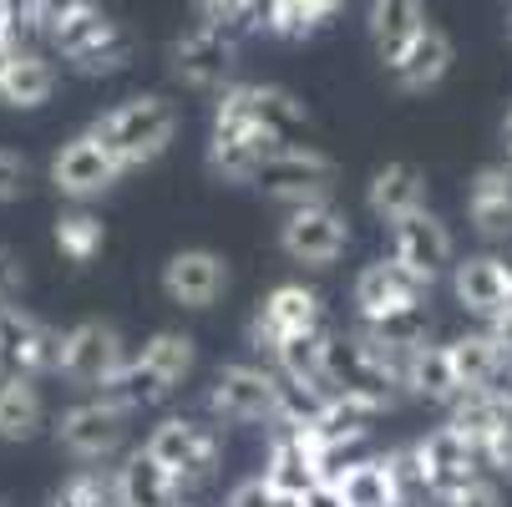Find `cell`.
<instances>
[{"label":"cell","mask_w":512,"mask_h":507,"mask_svg":"<svg viewBox=\"0 0 512 507\" xmlns=\"http://www.w3.org/2000/svg\"><path fill=\"white\" fill-rule=\"evenodd\" d=\"M21 289H26V264L11 249H0V305L21 300Z\"/></svg>","instance_id":"39"},{"label":"cell","mask_w":512,"mask_h":507,"mask_svg":"<svg viewBox=\"0 0 512 507\" xmlns=\"http://www.w3.org/2000/svg\"><path fill=\"white\" fill-rule=\"evenodd\" d=\"M426 26V0H371V11H365V31H371L381 61H396Z\"/></svg>","instance_id":"32"},{"label":"cell","mask_w":512,"mask_h":507,"mask_svg":"<svg viewBox=\"0 0 512 507\" xmlns=\"http://www.w3.org/2000/svg\"><path fill=\"white\" fill-rule=\"evenodd\" d=\"M467 224L487 244H512V173L502 163L477 168L467 183Z\"/></svg>","instance_id":"29"},{"label":"cell","mask_w":512,"mask_h":507,"mask_svg":"<svg viewBox=\"0 0 512 507\" xmlns=\"http://www.w3.org/2000/svg\"><path fill=\"white\" fill-rule=\"evenodd\" d=\"M254 188H259L279 213H284V208H300V203H325V198H335V188H340V163H335L325 148L305 142V137H284L279 148L264 158Z\"/></svg>","instance_id":"10"},{"label":"cell","mask_w":512,"mask_h":507,"mask_svg":"<svg viewBox=\"0 0 512 507\" xmlns=\"http://www.w3.org/2000/svg\"><path fill=\"white\" fill-rule=\"evenodd\" d=\"M401 396H416V401H431V406H452L462 396L447 340H431V335L416 340V350L406 360V376H401Z\"/></svg>","instance_id":"30"},{"label":"cell","mask_w":512,"mask_h":507,"mask_svg":"<svg viewBox=\"0 0 512 507\" xmlns=\"http://www.w3.org/2000/svg\"><path fill=\"white\" fill-rule=\"evenodd\" d=\"M421 208H431V203H426V173L416 163H386V168L371 173V183H365V213H371L381 229L411 219Z\"/></svg>","instance_id":"27"},{"label":"cell","mask_w":512,"mask_h":507,"mask_svg":"<svg viewBox=\"0 0 512 507\" xmlns=\"http://www.w3.org/2000/svg\"><path fill=\"white\" fill-rule=\"evenodd\" d=\"M284 137L259 132V127H208V148H203V168L213 183L224 188H254L264 158L279 148Z\"/></svg>","instance_id":"22"},{"label":"cell","mask_w":512,"mask_h":507,"mask_svg":"<svg viewBox=\"0 0 512 507\" xmlns=\"http://www.w3.org/2000/svg\"><path fill=\"white\" fill-rule=\"evenodd\" d=\"M112 482H117V502L122 507H188L193 492H183L142 447H127L112 462Z\"/></svg>","instance_id":"28"},{"label":"cell","mask_w":512,"mask_h":507,"mask_svg":"<svg viewBox=\"0 0 512 507\" xmlns=\"http://www.w3.org/2000/svg\"><path fill=\"white\" fill-rule=\"evenodd\" d=\"M87 127L117 158L122 178H132V173H148L153 163H163L173 153V142L183 132V107L168 92H137V97H122L117 107H107L102 117H92Z\"/></svg>","instance_id":"2"},{"label":"cell","mask_w":512,"mask_h":507,"mask_svg":"<svg viewBox=\"0 0 512 507\" xmlns=\"http://www.w3.org/2000/svg\"><path fill=\"white\" fill-rule=\"evenodd\" d=\"M41 46L51 51V56H61L77 77H117V71H127V61H132V41H127V31L97 6H82V11H66L61 21H51L46 31H41Z\"/></svg>","instance_id":"7"},{"label":"cell","mask_w":512,"mask_h":507,"mask_svg":"<svg viewBox=\"0 0 512 507\" xmlns=\"http://www.w3.org/2000/svg\"><path fill=\"white\" fill-rule=\"evenodd\" d=\"M431 289L421 279H411L396 259H371L360 264L355 279H350V315L360 325H411L421 315Z\"/></svg>","instance_id":"16"},{"label":"cell","mask_w":512,"mask_h":507,"mask_svg":"<svg viewBox=\"0 0 512 507\" xmlns=\"http://www.w3.org/2000/svg\"><path fill=\"white\" fill-rule=\"evenodd\" d=\"M51 244H56V254L66 264L87 269L107 249V219H102L92 203H61L56 219H51Z\"/></svg>","instance_id":"31"},{"label":"cell","mask_w":512,"mask_h":507,"mask_svg":"<svg viewBox=\"0 0 512 507\" xmlns=\"http://www.w3.org/2000/svg\"><path fill=\"white\" fill-rule=\"evenodd\" d=\"M355 229H350V213L325 198V203H300V208H284L279 213V254L295 264L300 274H325L345 259Z\"/></svg>","instance_id":"11"},{"label":"cell","mask_w":512,"mask_h":507,"mask_svg":"<svg viewBox=\"0 0 512 507\" xmlns=\"http://www.w3.org/2000/svg\"><path fill=\"white\" fill-rule=\"evenodd\" d=\"M208 127H259L274 137H305L310 107L274 82H234L213 97V122Z\"/></svg>","instance_id":"15"},{"label":"cell","mask_w":512,"mask_h":507,"mask_svg":"<svg viewBox=\"0 0 512 507\" xmlns=\"http://www.w3.org/2000/svg\"><path fill=\"white\" fill-rule=\"evenodd\" d=\"M234 284V269H229V254H218L208 244H188V249H173L163 259V274H158V289L163 300L183 315H208L224 305Z\"/></svg>","instance_id":"17"},{"label":"cell","mask_w":512,"mask_h":507,"mask_svg":"<svg viewBox=\"0 0 512 507\" xmlns=\"http://www.w3.org/2000/svg\"><path fill=\"white\" fill-rule=\"evenodd\" d=\"M447 279H452V300H457L467 315H477L482 325H487L502 305H512V269H507V259H502L497 249H482V254L457 259Z\"/></svg>","instance_id":"23"},{"label":"cell","mask_w":512,"mask_h":507,"mask_svg":"<svg viewBox=\"0 0 512 507\" xmlns=\"http://www.w3.org/2000/svg\"><path fill=\"white\" fill-rule=\"evenodd\" d=\"M472 447H477V462L492 482H512V416H502L482 437H472Z\"/></svg>","instance_id":"35"},{"label":"cell","mask_w":512,"mask_h":507,"mask_svg":"<svg viewBox=\"0 0 512 507\" xmlns=\"http://www.w3.org/2000/svg\"><path fill=\"white\" fill-rule=\"evenodd\" d=\"M431 507H502V482H492V477H467L462 487L431 497Z\"/></svg>","instance_id":"38"},{"label":"cell","mask_w":512,"mask_h":507,"mask_svg":"<svg viewBox=\"0 0 512 507\" xmlns=\"http://www.w3.org/2000/svg\"><path fill=\"white\" fill-rule=\"evenodd\" d=\"M507 173H512V107H507V117H502V158H497Z\"/></svg>","instance_id":"43"},{"label":"cell","mask_w":512,"mask_h":507,"mask_svg":"<svg viewBox=\"0 0 512 507\" xmlns=\"http://www.w3.org/2000/svg\"><path fill=\"white\" fill-rule=\"evenodd\" d=\"M0 41L26 46V31H21V16H16V0H0Z\"/></svg>","instance_id":"41"},{"label":"cell","mask_w":512,"mask_h":507,"mask_svg":"<svg viewBox=\"0 0 512 507\" xmlns=\"http://www.w3.org/2000/svg\"><path fill=\"white\" fill-rule=\"evenodd\" d=\"M259 6H264V0H259Z\"/></svg>","instance_id":"46"},{"label":"cell","mask_w":512,"mask_h":507,"mask_svg":"<svg viewBox=\"0 0 512 507\" xmlns=\"http://www.w3.org/2000/svg\"><path fill=\"white\" fill-rule=\"evenodd\" d=\"M507 41H512V16H507Z\"/></svg>","instance_id":"45"},{"label":"cell","mask_w":512,"mask_h":507,"mask_svg":"<svg viewBox=\"0 0 512 507\" xmlns=\"http://www.w3.org/2000/svg\"><path fill=\"white\" fill-rule=\"evenodd\" d=\"M320 492L335 507H411L416 502V487L406 477L401 447H386V452L360 447V452L340 457L320 477Z\"/></svg>","instance_id":"8"},{"label":"cell","mask_w":512,"mask_h":507,"mask_svg":"<svg viewBox=\"0 0 512 507\" xmlns=\"http://www.w3.org/2000/svg\"><path fill=\"white\" fill-rule=\"evenodd\" d=\"M193 16L198 26H213V31H239V26H254L259 0H193Z\"/></svg>","instance_id":"37"},{"label":"cell","mask_w":512,"mask_h":507,"mask_svg":"<svg viewBox=\"0 0 512 507\" xmlns=\"http://www.w3.org/2000/svg\"><path fill=\"white\" fill-rule=\"evenodd\" d=\"M452 61H457V46H452V36L442 31V26H426L396 61H386V71H391V82H396V92H406V97H421V92H436L447 82V71H452Z\"/></svg>","instance_id":"24"},{"label":"cell","mask_w":512,"mask_h":507,"mask_svg":"<svg viewBox=\"0 0 512 507\" xmlns=\"http://www.w3.org/2000/svg\"><path fill=\"white\" fill-rule=\"evenodd\" d=\"M46 421H51L46 386L21 371H0V442L26 447V442L46 437Z\"/></svg>","instance_id":"26"},{"label":"cell","mask_w":512,"mask_h":507,"mask_svg":"<svg viewBox=\"0 0 512 507\" xmlns=\"http://www.w3.org/2000/svg\"><path fill=\"white\" fill-rule=\"evenodd\" d=\"M56 335L61 325H51L41 310H31L26 300H6L0 305V371L46 381L56 360Z\"/></svg>","instance_id":"21"},{"label":"cell","mask_w":512,"mask_h":507,"mask_svg":"<svg viewBox=\"0 0 512 507\" xmlns=\"http://www.w3.org/2000/svg\"><path fill=\"white\" fill-rule=\"evenodd\" d=\"M56 97V56L36 41L16 46L0 66V102L11 112H36Z\"/></svg>","instance_id":"25"},{"label":"cell","mask_w":512,"mask_h":507,"mask_svg":"<svg viewBox=\"0 0 512 507\" xmlns=\"http://www.w3.org/2000/svg\"><path fill=\"white\" fill-rule=\"evenodd\" d=\"M31 183H36L31 158H26L21 148H11V142H0V208L21 203V198L31 193Z\"/></svg>","instance_id":"36"},{"label":"cell","mask_w":512,"mask_h":507,"mask_svg":"<svg viewBox=\"0 0 512 507\" xmlns=\"http://www.w3.org/2000/svg\"><path fill=\"white\" fill-rule=\"evenodd\" d=\"M320 325H330L320 289L310 279H279L274 289H264V300L254 305V315L244 325V340H249V350L259 360H269L284 345H295L300 335H315Z\"/></svg>","instance_id":"9"},{"label":"cell","mask_w":512,"mask_h":507,"mask_svg":"<svg viewBox=\"0 0 512 507\" xmlns=\"http://www.w3.org/2000/svg\"><path fill=\"white\" fill-rule=\"evenodd\" d=\"M137 447L183 492H198L224 472V426H213L203 411H163Z\"/></svg>","instance_id":"5"},{"label":"cell","mask_w":512,"mask_h":507,"mask_svg":"<svg viewBox=\"0 0 512 507\" xmlns=\"http://www.w3.org/2000/svg\"><path fill=\"white\" fill-rule=\"evenodd\" d=\"M401 462H406V477L416 487V497H442L452 487H462L467 477H487L482 462H477V447L467 431H457L452 421L442 426H426L421 437L401 442Z\"/></svg>","instance_id":"12"},{"label":"cell","mask_w":512,"mask_h":507,"mask_svg":"<svg viewBox=\"0 0 512 507\" xmlns=\"http://www.w3.org/2000/svg\"><path fill=\"white\" fill-rule=\"evenodd\" d=\"M289 411H295V396L259 355L224 360L203 386V416L224 431H274Z\"/></svg>","instance_id":"3"},{"label":"cell","mask_w":512,"mask_h":507,"mask_svg":"<svg viewBox=\"0 0 512 507\" xmlns=\"http://www.w3.org/2000/svg\"><path fill=\"white\" fill-rule=\"evenodd\" d=\"M274 376L289 386L295 401H325L330 391H340L345 376V350H340V330L320 325L315 335H300L295 345H284L279 355H269Z\"/></svg>","instance_id":"18"},{"label":"cell","mask_w":512,"mask_h":507,"mask_svg":"<svg viewBox=\"0 0 512 507\" xmlns=\"http://www.w3.org/2000/svg\"><path fill=\"white\" fill-rule=\"evenodd\" d=\"M46 183H51V193L61 198V203H102V198H112L127 178H122V168H117V158L97 142V132L92 127H82V132H71L61 148L51 153V163H46Z\"/></svg>","instance_id":"14"},{"label":"cell","mask_w":512,"mask_h":507,"mask_svg":"<svg viewBox=\"0 0 512 507\" xmlns=\"http://www.w3.org/2000/svg\"><path fill=\"white\" fill-rule=\"evenodd\" d=\"M447 355H452V371H457V386L462 391H487L507 376V360L502 350L492 345L487 330H462L447 340Z\"/></svg>","instance_id":"33"},{"label":"cell","mask_w":512,"mask_h":507,"mask_svg":"<svg viewBox=\"0 0 512 507\" xmlns=\"http://www.w3.org/2000/svg\"><path fill=\"white\" fill-rule=\"evenodd\" d=\"M386 234H391V254H386V259H396V264H401L411 279H421L426 289H436V284L452 274V264H457V239H452V229L436 219L431 208H421V213H411V219L391 224Z\"/></svg>","instance_id":"20"},{"label":"cell","mask_w":512,"mask_h":507,"mask_svg":"<svg viewBox=\"0 0 512 507\" xmlns=\"http://www.w3.org/2000/svg\"><path fill=\"white\" fill-rule=\"evenodd\" d=\"M46 507H122V502H117L112 467H71V472L46 492Z\"/></svg>","instance_id":"34"},{"label":"cell","mask_w":512,"mask_h":507,"mask_svg":"<svg viewBox=\"0 0 512 507\" xmlns=\"http://www.w3.org/2000/svg\"><path fill=\"white\" fill-rule=\"evenodd\" d=\"M127 330L117 320H102V315H87V320H71L61 325L56 335V360H51V381L71 386L77 396L87 391H112L122 366H127Z\"/></svg>","instance_id":"6"},{"label":"cell","mask_w":512,"mask_h":507,"mask_svg":"<svg viewBox=\"0 0 512 507\" xmlns=\"http://www.w3.org/2000/svg\"><path fill=\"white\" fill-rule=\"evenodd\" d=\"M198 376V340L188 330H153V335H142L132 340L127 350V366L117 376L112 391H122L137 411H163L183 396V386Z\"/></svg>","instance_id":"4"},{"label":"cell","mask_w":512,"mask_h":507,"mask_svg":"<svg viewBox=\"0 0 512 507\" xmlns=\"http://www.w3.org/2000/svg\"><path fill=\"white\" fill-rule=\"evenodd\" d=\"M487 335H492V345L502 350V360H507V371H512V305H502L487 325H482Z\"/></svg>","instance_id":"40"},{"label":"cell","mask_w":512,"mask_h":507,"mask_svg":"<svg viewBox=\"0 0 512 507\" xmlns=\"http://www.w3.org/2000/svg\"><path fill=\"white\" fill-rule=\"evenodd\" d=\"M168 66H173V77H178L188 92L218 97L224 87L239 82V41H234V31L188 26V31L173 41Z\"/></svg>","instance_id":"19"},{"label":"cell","mask_w":512,"mask_h":507,"mask_svg":"<svg viewBox=\"0 0 512 507\" xmlns=\"http://www.w3.org/2000/svg\"><path fill=\"white\" fill-rule=\"evenodd\" d=\"M345 6H350V0H305V11H310V21H315V26H330Z\"/></svg>","instance_id":"42"},{"label":"cell","mask_w":512,"mask_h":507,"mask_svg":"<svg viewBox=\"0 0 512 507\" xmlns=\"http://www.w3.org/2000/svg\"><path fill=\"white\" fill-rule=\"evenodd\" d=\"M142 411L122 391H87L51 411L46 437L71 467H112L132 447V421Z\"/></svg>","instance_id":"1"},{"label":"cell","mask_w":512,"mask_h":507,"mask_svg":"<svg viewBox=\"0 0 512 507\" xmlns=\"http://www.w3.org/2000/svg\"><path fill=\"white\" fill-rule=\"evenodd\" d=\"M426 330L411 320V325H350L340 335V350H345V376L360 381V386H376V391H391L401 396V376H406V360L416 350Z\"/></svg>","instance_id":"13"},{"label":"cell","mask_w":512,"mask_h":507,"mask_svg":"<svg viewBox=\"0 0 512 507\" xmlns=\"http://www.w3.org/2000/svg\"><path fill=\"white\" fill-rule=\"evenodd\" d=\"M11 51H16L11 41H0V66H6V56H11Z\"/></svg>","instance_id":"44"}]
</instances>
